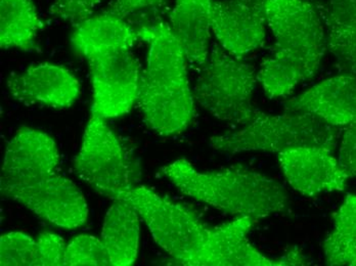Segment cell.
I'll list each match as a JSON object with an SVG mask.
<instances>
[{
  "mask_svg": "<svg viewBox=\"0 0 356 266\" xmlns=\"http://www.w3.org/2000/svg\"><path fill=\"white\" fill-rule=\"evenodd\" d=\"M58 162L53 138L35 129H19L6 146L0 192L54 226L80 228L88 222V203L75 183L56 173Z\"/></svg>",
  "mask_w": 356,
  "mask_h": 266,
  "instance_id": "cell-1",
  "label": "cell"
},
{
  "mask_svg": "<svg viewBox=\"0 0 356 266\" xmlns=\"http://www.w3.org/2000/svg\"><path fill=\"white\" fill-rule=\"evenodd\" d=\"M266 16L275 43L258 81L270 99L286 97L320 69L327 49L325 22L307 0H267Z\"/></svg>",
  "mask_w": 356,
  "mask_h": 266,
  "instance_id": "cell-2",
  "label": "cell"
},
{
  "mask_svg": "<svg viewBox=\"0 0 356 266\" xmlns=\"http://www.w3.org/2000/svg\"><path fill=\"white\" fill-rule=\"evenodd\" d=\"M136 28L149 47L138 99L145 123L161 135L184 133L196 114L186 53L168 22Z\"/></svg>",
  "mask_w": 356,
  "mask_h": 266,
  "instance_id": "cell-3",
  "label": "cell"
},
{
  "mask_svg": "<svg viewBox=\"0 0 356 266\" xmlns=\"http://www.w3.org/2000/svg\"><path fill=\"white\" fill-rule=\"evenodd\" d=\"M182 194L236 217L257 220L286 211L289 194L270 177L240 166L202 172L184 158L161 168Z\"/></svg>",
  "mask_w": 356,
  "mask_h": 266,
  "instance_id": "cell-4",
  "label": "cell"
},
{
  "mask_svg": "<svg viewBox=\"0 0 356 266\" xmlns=\"http://www.w3.org/2000/svg\"><path fill=\"white\" fill-rule=\"evenodd\" d=\"M343 127L330 124L312 114L286 111L282 115L261 112L242 129L212 136L210 146L227 153L285 152L302 147H318L335 151Z\"/></svg>",
  "mask_w": 356,
  "mask_h": 266,
  "instance_id": "cell-5",
  "label": "cell"
},
{
  "mask_svg": "<svg viewBox=\"0 0 356 266\" xmlns=\"http://www.w3.org/2000/svg\"><path fill=\"white\" fill-rule=\"evenodd\" d=\"M201 68L193 92L206 111L218 120L240 125L257 116L259 111L253 106L258 81L255 66L213 44Z\"/></svg>",
  "mask_w": 356,
  "mask_h": 266,
  "instance_id": "cell-6",
  "label": "cell"
},
{
  "mask_svg": "<svg viewBox=\"0 0 356 266\" xmlns=\"http://www.w3.org/2000/svg\"><path fill=\"white\" fill-rule=\"evenodd\" d=\"M119 200L131 205L145 220L154 240L177 265L192 266L211 228L192 210L160 196L145 187H134Z\"/></svg>",
  "mask_w": 356,
  "mask_h": 266,
  "instance_id": "cell-7",
  "label": "cell"
},
{
  "mask_svg": "<svg viewBox=\"0 0 356 266\" xmlns=\"http://www.w3.org/2000/svg\"><path fill=\"white\" fill-rule=\"evenodd\" d=\"M76 175L102 196L116 201L134 188V172L124 148L107 119L91 115L81 148L74 160Z\"/></svg>",
  "mask_w": 356,
  "mask_h": 266,
  "instance_id": "cell-8",
  "label": "cell"
},
{
  "mask_svg": "<svg viewBox=\"0 0 356 266\" xmlns=\"http://www.w3.org/2000/svg\"><path fill=\"white\" fill-rule=\"evenodd\" d=\"M93 90L91 115L104 119L129 113L140 99L143 72L130 51L97 53L86 58Z\"/></svg>",
  "mask_w": 356,
  "mask_h": 266,
  "instance_id": "cell-9",
  "label": "cell"
},
{
  "mask_svg": "<svg viewBox=\"0 0 356 266\" xmlns=\"http://www.w3.org/2000/svg\"><path fill=\"white\" fill-rule=\"evenodd\" d=\"M255 220L236 217L211 228L209 238L192 266H286L309 265V259L297 246L277 258H268L254 247L248 235Z\"/></svg>",
  "mask_w": 356,
  "mask_h": 266,
  "instance_id": "cell-10",
  "label": "cell"
},
{
  "mask_svg": "<svg viewBox=\"0 0 356 266\" xmlns=\"http://www.w3.org/2000/svg\"><path fill=\"white\" fill-rule=\"evenodd\" d=\"M8 92L25 105L68 109L80 94V82L66 67L41 63L6 80Z\"/></svg>",
  "mask_w": 356,
  "mask_h": 266,
  "instance_id": "cell-11",
  "label": "cell"
},
{
  "mask_svg": "<svg viewBox=\"0 0 356 266\" xmlns=\"http://www.w3.org/2000/svg\"><path fill=\"white\" fill-rule=\"evenodd\" d=\"M289 185L306 197L343 190L348 179L333 152L318 147H302L277 153Z\"/></svg>",
  "mask_w": 356,
  "mask_h": 266,
  "instance_id": "cell-12",
  "label": "cell"
},
{
  "mask_svg": "<svg viewBox=\"0 0 356 266\" xmlns=\"http://www.w3.org/2000/svg\"><path fill=\"white\" fill-rule=\"evenodd\" d=\"M266 10L234 0H214L211 31L219 45L236 58L257 51L266 40Z\"/></svg>",
  "mask_w": 356,
  "mask_h": 266,
  "instance_id": "cell-13",
  "label": "cell"
},
{
  "mask_svg": "<svg viewBox=\"0 0 356 266\" xmlns=\"http://www.w3.org/2000/svg\"><path fill=\"white\" fill-rule=\"evenodd\" d=\"M284 106L286 111L312 114L335 126H347L356 120V78L342 74L323 80Z\"/></svg>",
  "mask_w": 356,
  "mask_h": 266,
  "instance_id": "cell-14",
  "label": "cell"
},
{
  "mask_svg": "<svg viewBox=\"0 0 356 266\" xmlns=\"http://www.w3.org/2000/svg\"><path fill=\"white\" fill-rule=\"evenodd\" d=\"M214 0H175L169 26L188 60L202 67L210 51L212 6Z\"/></svg>",
  "mask_w": 356,
  "mask_h": 266,
  "instance_id": "cell-15",
  "label": "cell"
},
{
  "mask_svg": "<svg viewBox=\"0 0 356 266\" xmlns=\"http://www.w3.org/2000/svg\"><path fill=\"white\" fill-rule=\"evenodd\" d=\"M138 39L132 24L105 12L76 25L71 42L78 53L88 58L97 53L130 51Z\"/></svg>",
  "mask_w": 356,
  "mask_h": 266,
  "instance_id": "cell-16",
  "label": "cell"
},
{
  "mask_svg": "<svg viewBox=\"0 0 356 266\" xmlns=\"http://www.w3.org/2000/svg\"><path fill=\"white\" fill-rule=\"evenodd\" d=\"M140 215L123 200H116L106 214L102 241L111 265H134L140 247Z\"/></svg>",
  "mask_w": 356,
  "mask_h": 266,
  "instance_id": "cell-17",
  "label": "cell"
},
{
  "mask_svg": "<svg viewBox=\"0 0 356 266\" xmlns=\"http://www.w3.org/2000/svg\"><path fill=\"white\" fill-rule=\"evenodd\" d=\"M44 23L33 0H0V47L33 51Z\"/></svg>",
  "mask_w": 356,
  "mask_h": 266,
  "instance_id": "cell-18",
  "label": "cell"
},
{
  "mask_svg": "<svg viewBox=\"0 0 356 266\" xmlns=\"http://www.w3.org/2000/svg\"><path fill=\"white\" fill-rule=\"evenodd\" d=\"M356 252V196L348 194L334 219V228L323 243L325 263L341 265Z\"/></svg>",
  "mask_w": 356,
  "mask_h": 266,
  "instance_id": "cell-19",
  "label": "cell"
},
{
  "mask_svg": "<svg viewBox=\"0 0 356 266\" xmlns=\"http://www.w3.org/2000/svg\"><path fill=\"white\" fill-rule=\"evenodd\" d=\"M0 265L39 266L37 240L24 233H8L0 239Z\"/></svg>",
  "mask_w": 356,
  "mask_h": 266,
  "instance_id": "cell-20",
  "label": "cell"
},
{
  "mask_svg": "<svg viewBox=\"0 0 356 266\" xmlns=\"http://www.w3.org/2000/svg\"><path fill=\"white\" fill-rule=\"evenodd\" d=\"M171 0H115L106 12L132 23L134 19L143 21V25H153L160 19ZM138 27V26H136Z\"/></svg>",
  "mask_w": 356,
  "mask_h": 266,
  "instance_id": "cell-21",
  "label": "cell"
},
{
  "mask_svg": "<svg viewBox=\"0 0 356 266\" xmlns=\"http://www.w3.org/2000/svg\"><path fill=\"white\" fill-rule=\"evenodd\" d=\"M65 265H111L103 241L92 235H80L67 245Z\"/></svg>",
  "mask_w": 356,
  "mask_h": 266,
  "instance_id": "cell-22",
  "label": "cell"
},
{
  "mask_svg": "<svg viewBox=\"0 0 356 266\" xmlns=\"http://www.w3.org/2000/svg\"><path fill=\"white\" fill-rule=\"evenodd\" d=\"M327 47L335 57L343 74L356 78V34L327 27Z\"/></svg>",
  "mask_w": 356,
  "mask_h": 266,
  "instance_id": "cell-23",
  "label": "cell"
},
{
  "mask_svg": "<svg viewBox=\"0 0 356 266\" xmlns=\"http://www.w3.org/2000/svg\"><path fill=\"white\" fill-rule=\"evenodd\" d=\"M321 16L327 27L356 34V0H329Z\"/></svg>",
  "mask_w": 356,
  "mask_h": 266,
  "instance_id": "cell-24",
  "label": "cell"
},
{
  "mask_svg": "<svg viewBox=\"0 0 356 266\" xmlns=\"http://www.w3.org/2000/svg\"><path fill=\"white\" fill-rule=\"evenodd\" d=\"M101 2L102 0H54L49 8V14L76 26L92 17Z\"/></svg>",
  "mask_w": 356,
  "mask_h": 266,
  "instance_id": "cell-25",
  "label": "cell"
},
{
  "mask_svg": "<svg viewBox=\"0 0 356 266\" xmlns=\"http://www.w3.org/2000/svg\"><path fill=\"white\" fill-rule=\"evenodd\" d=\"M39 252V266L65 265L67 245L60 235L53 233H42L37 239Z\"/></svg>",
  "mask_w": 356,
  "mask_h": 266,
  "instance_id": "cell-26",
  "label": "cell"
},
{
  "mask_svg": "<svg viewBox=\"0 0 356 266\" xmlns=\"http://www.w3.org/2000/svg\"><path fill=\"white\" fill-rule=\"evenodd\" d=\"M338 162L348 178L356 177V120L343 127Z\"/></svg>",
  "mask_w": 356,
  "mask_h": 266,
  "instance_id": "cell-27",
  "label": "cell"
},
{
  "mask_svg": "<svg viewBox=\"0 0 356 266\" xmlns=\"http://www.w3.org/2000/svg\"><path fill=\"white\" fill-rule=\"evenodd\" d=\"M234 1L241 2L252 8H259V10H266L267 0H234Z\"/></svg>",
  "mask_w": 356,
  "mask_h": 266,
  "instance_id": "cell-28",
  "label": "cell"
},
{
  "mask_svg": "<svg viewBox=\"0 0 356 266\" xmlns=\"http://www.w3.org/2000/svg\"><path fill=\"white\" fill-rule=\"evenodd\" d=\"M341 265L356 266V252L347 256Z\"/></svg>",
  "mask_w": 356,
  "mask_h": 266,
  "instance_id": "cell-29",
  "label": "cell"
}]
</instances>
